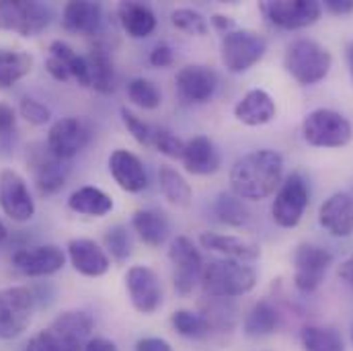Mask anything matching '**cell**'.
Here are the masks:
<instances>
[{
  "mask_svg": "<svg viewBox=\"0 0 353 351\" xmlns=\"http://www.w3.org/2000/svg\"><path fill=\"white\" fill-rule=\"evenodd\" d=\"M283 179V157L275 150H253L230 169V189L236 197L261 201L273 195Z\"/></svg>",
  "mask_w": 353,
  "mask_h": 351,
  "instance_id": "obj_1",
  "label": "cell"
},
{
  "mask_svg": "<svg viewBox=\"0 0 353 351\" xmlns=\"http://www.w3.org/2000/svg\"><path fill=\"white\" fill-rule=\"evenodd\" d=\"M92 319L85 310H66L33 335L23 351H79L87 345Z\"/></svg>",
  "mask_w": 353,
  "mask_h": 351,
  "instance_id": "obj_2",
  "label": "cell"
},
{
  "mask_svg": "<svg viewBox=\"0 0 353 351\" xmlns=\"http://www.w3.org/2000/svg\"><path fill=\"white\" fill-rule=\"evenodd\" d=\"M257 283V271L234 259H216L203 265L201 288L208 298H236L249 294Z\"/></svg>",
  "mask_w": 353,
  "mask_h": 351,
  "instance_id": "obj_3",
  "label": "cell"
},
{
  "mask_svg": "<svg viewBox=\"0 0 353 351\" xmlns=\"http://www.w3.org/2000/svg\"><path fill=\"white\" fill-rule=\"evenodd\" d=\"M331 52L314 39H296L288 46L283 66L300 85H316L331 70Z\"/></svg>",
  "mask_w": 353,
  "mask_h": 351,
  "instance_id": "obj_4",
  "label": "cell"
},
{
  "mask_svg": "<svg viewBox=\"0 0 353 351\" xmlns=\"http://www.w3.org/2000/svg\"><path fill=\"white\" fill-rule=\"evenodd\" d=\"M302 136L316 148H341L350 144L353 128L350 119L333 109H314L302 121Z\"/></svg>",
  "mask_w": 353,
  "mask_h": 351,
  "instance_id": "obj_5",
  "label": "cell"
},
{
  "mask_svg": "<svg viewBox=\"0 0 353 351\" xmlns=\"http://www.w3.org/2000/svg\"><path fill=\"white\" fill-rule=\"evenodd\" d=\"M52 8L43 2L0 0V29L14 31L23 37L41 33L52 23Z\"/></svg>",
  "mask_w": 353,
  "mask_h": 351,
  "instance_id": "obj_6",
  "label": "cell"
},
{
  "mask_svg": "<svg viewBox=\"0 0 353 351\" xmlns=\"http://www.w3.org/2000/svg\"><path fill=\"white\" fill-rule=\"evenodd\" d=\"M267 52V41L249 29H234L222 39V64L228 72L241 74L253 68Z\"/></svg>",
  "mask_w": 353,
  "mask_h": 351,
  "instance_id": "obj_7",
  "label": "cell"
},
{
  "mask_svg": "<svg viewBox=\"0 0 353 351\" xmlns=\"http://www.w3.org/2000/svg\"><path fill=\"white\" fill-rule=\"evenodd\" d=\"M35 296L25 285L0 290V339L19 337L31 323Z\"/></svg>",
  "mask_w": 353,
  "mask_h": 351,
  "instance_id": "obj_8",
  "label": "cell"
},
{
  "mask_svg": "<svg viewBox=\"0 0 353 351\" xmlns=\"http://www.w3.org/2000/svg\"><path fill=\"white\" fill-rule=\"evenodd\" d=\"M310 201V191L300 173H292L281 185L273 199V222L281 228H294L300 224Z\"/></svg>",
  "mask_w": 353,
  "mask_h": 351,
  "instance_id": "obj_9",
  "label": "cell"
},
{
  "mask_svg": "<svg viewBox=\"0 0 353 351\" xmlns=\"http://www.w3.org/2000/svg\"><path fill=\"white\" fill-rule=\"evenodd\" d=\"M27 165L31 167L35 187L41 195H54L58 193L72 171V165L68 161H62L54 157L46 144H33L27 152Z\"/></svg>",
  "mask_w": 353,
  "mask_h": 351,
  "instance_id": "obj_10",
  "label": "cell"
},
{
  "mask_svg": "<svg viewBox=\"0 0 353 351\" xmlns=\"http://www.w3.org/2000/svg\"><path fill=\"white\" fill-rule=\"evenodd\" d=\"M92 140V128L83 117H62L48 132V150L62 159L70 161L79 152H83Z\"/></svg>",
  "mask_w": 353,
  "mask_h": 351,
  "instance_id": "obj_11",
  "label": "cell"
},
{
  "mask_svg": "<svg viewBox=\"0 0 353 351\" xmlns=\"http://www.w3.org/2000/svg\"><path fill=\"white\" fill-rule=\"evenodd\" d=\"M261 12L275 27L294 31L314 25L323 14V6L316 0H267L261 4Z\"/></svg>",
  "mask_w": 353,
  "mask_h": 351,
  "instance_id": "obj_12",
  "label": "cell"
},
{
  "mask_svg": "<svg viewBox=\"0 0 353 351\" xmlns=\"http://www.w3.org/2000/svg\"><path fill=\"white\" fill-rule=\"evenodd\" d=\"M331 263L333 255L327 249L308 243L300 245L294 253V285L304 294L314 292L323 283Z\"/></svg>",
  "mask_w": 353,
  "mask_h": 351,
  "instance_id": "obj_13",
  "label": "cell"
},
{
  "mask_svg": "<svg viewBox=\"0 0 353 351\" xmlns=\"http://www.w3.org/2000/svg\"><path fill=\"white\" fill-rule=\"evenodd\" d=\"M125 288L132 306L140 314H154L163 304V288L159 275L146 265H134L125 273Z\"/></svg>",
  "mask_w": 353,
  "mask_h": 351,
  "instance_id": "obj_14",
  "label": "cell"
},
{
  "mask_svg": "<svg viewBox=\"0 0 353 351\" xmlns=\"http://www.w3.org/2000/svg\"><path fill=\"white\" fill-rule=\"evenodd\" d=\"M169 259L175 267V275H173L175 290L181 296L191 294L197 279H201V271H203V259H201L199 249L193 245L191 239L176 237L171 243Z\"/></svg>",
  "mask_w": 353,
  "mask_h": 351,
  "instance_id": "obj_15",
  "label": "cell"
},
{
  "mask_svg": "<svg viewBox=\"0 0 353 351\" xmlns=\"http://www.w3.org/2000/svg\"><path fill=\"white\" fill-rule=\"evenodd\" d=\"M0 208L14 222H27L35 214V201L25 179L12 169L0 171Z\"/></svg>",
  "mask_w": 353,
  "mask_h": 351,
  "instance_id": "obj_16",
  "label": "cell"
},
{
  "mask_svg": "<svg viewBox=\"0 0 353 351\" xmlns=\"http://www.w3.org/2000/svg\"><path fill=\"white\" fill-rule=\"evenodd\" d=\"M66 263V255L56 245H39L21 249L12 255V267L27 277H46L58 273Z\"/></svg>",
  "mask_w": 353,
  "mask_h": 351,
  "instance_id": "obj_17",
  "label": "cell"
},
{
  "mask_svg": "<svg viewBox=\"0 0 353 351\" xmlns=\"http://www.w3.org/2000/svg\"><path fill=\"white\" fill-rule=\"evenodd\" d=\"M176 92L185 103H205L218 88V77L212 68L191 64L176 72Z\"/></svg>",
  "mask_w": 353,
  "mask_h": 351,
  "instance_id": "obj_18",
  "label": "cell"
},
{
  "mask_svg": "<svg viewBox=\"0 0 353 351\" xmlns=\"http://www.w3.org/2000/svg\"><path fill=\"white\" fill-rule=\"evenodd\" d=\"M319 222L333 237L347 239L353 234V195L339 191L333 193L319 210Z\"/></svg>",
  "mask_w": 353,
  "mask_h": 351,
  "instance_id": "obj_19",
  "label": "cell"
},
{
  "mask_svg": "<svg viewBox=\"0 0 353 351\" xmlns=\"http://www.w3.org/2000/svg\"><path fill=\"white\" fill-rule=\"evenodd\" d=\"M109 171L115 183L128 193H140L148 187V173L142 161L130 150H113L109 157Z\"/></svg>",
  "mask_w": 353,
  "mask_h": 351,
  "instance_id": "obj_20",
  "label": "cell"
},
{
  "mask_svg": "<svg viewBox=\"0 0 353 351\" xmlns=\"http://www.w3.org/2000/svg\"><path fill=\"white\" fill-rule=\"evenodd\" d=\"M68 257L72 267L87 277H101L109 271L111 261L105 249L90 239H74L68 243Z\"/></svg>",
  "mask_w": 353,
  "mask_h": 351,
  "instance_id": "obj_21",
  "label": "cell"
},
{
  "mask_svg": "<svg viewBox=\"0 0 353 351\" xmlns=\"http://www.w3.org/2000/svg\"><path fill=\"white\" fill-rule=\"evenodd\" d=\"M181 163L191 175H212L220 169V152L208 136H193L185 142Z\"/></svg>",
  "mask_w": 353,
  "mask_h": 351,
  "instance_id": "obj_22",
  "label": "cell"
},
{
  "mask_svg": "<svg viewBox=\"0 0 353 351\" xmlns=\"http://www.w3.org/2000/svg\"><path fill=\"white\" fill-rule=\"evenodd\" d=\"M103 23V6L90 0H72L62 10V27L68 33L94 35Z\"/></svg>",
  "mask_w": 353,
  "mask_h": 351,
  "instance_id": "obj_23",
  "label": "cell"
},
{
  "mask_svg": "<svg viewBox=\"0 0 353 351\" xmlns=\"http://www.w3.org/2000/svg\"><path fill=\"white\" fill-rule=\"evenodd\" d=\"M199 243L203 249L224 255L226 259H234L241 263H253L261 257V251L255 243L243 241L239 237L218 234V232H203L199 237Z\"/></svg>",
  "mask_w": 353,
  "mask_h": 351,
  "instance_id": "obj_24",
  "label": "cell"
},
{
  "mask_svg": "<svg viewBox=\"0 0 353 351\" xmlns=\"http://www.w3.org/2000/svg\"><path fill=\"white\" fill-rule=\"evenodd\" d=\"M234 117L251 128L265 126L275 117V103L269 92L261 88H253L234 105Z\"/></svg>",
  "mask_w": 353,
  "mask_h": 351,
  "instance_id": "obj_25",
  "label": "cell"
},
{
  "mask_svg": "<svg viewBox=\"0 0 353 351\" xmlns=\"http://www.w3.org/2000/svg\"><path fill=\"white\" fill-rule=\"evenodd\" d=\"M90 70V87L101 94H111L115 90V66L109 48L101 41L92 43L87 56Z\"/></svg>",
  "mask_w": 353,
  "mask_h": 351,
  "instance_id": "obj_26",
  "label": "cell"
},
{
  "mask_svg": "<svg viewBox=\"0 0 353 351\" xmlns=\"http://www.w3.org/2000/svg\"><path fill=\"white\" fill-rule=\"evenodd\" d=\"M117 17L123 31L134 39H144L157 29V14L144 2H121Z\"/></svg>",
  "mask_w": 353,
  "mask_h": 351,
  "instance_id": "obj_27",
  "label": "cell"
},
{
  "mask_svg": "<svg viewBox=\"0 0 353 351\" xmlns=\"http://www.w3.org/2000/svg\"><path fill=\"white\" fill-rule=\"evenodd\" d=\"M132 228L148 247H161L169 237V220L161 210H138L132 218Z\"/></svg>",
  "mask_w": 353,
  "mask_h": 351,
  "instance_id": "obj_28",
  "label": "cell"
},
{
  "mask_svg": "<svg viewBox=\"0 0 353 351\" xmlns=\"http://www.w3.org/2000/svg\"><path fill=\"white\" fill-rule=\"evenodd\" d=\"M68 208L77 214H85L92 218H101L113 210V199L101 191L99 187H81L68 197Z\"/></svg>",
  "mask_w": 353,
  "mask_h": 351,
  "instance_id": "obj_29",
  "label": "cell"
},
{
  "mask_svg": "<svg viewBox=\"0 0 353 351\" xmlns=\"http://www.w3.org/2000/svg\"><path fill=\"white\" fill-rule=\"evenodd\" d=\"M279 327V312L269 300H259L245 317V335L259 339L271 335Z\"/></svg>",
  "mask_w": 353,
  "mask_h": 351,
  "instance_id": "obj_30",
  "label": "cell"
},
{
  "mask_svg": "<svg viewBox=\"0 0 353 351\" xmlns=\"http://www.w3.org/2000/svg\"><path fill=\"white\" fill-rule=\"evenodd\" d=\"M33 68V58L21 50H0V90L14 87Z\"/></svg>",
  "mask_w": 353,
  "mask_h": 351,
  "instance_id": "obj_31",
  "label": "cell"
},
{
  "mask_svg": "<svg viewBox=\"0 0 353 351\" xmlns=\"http://www.w3.org/2000/svg\"><path fill=\"white\" fill-rule=\"evenodd\" d=\"M159 187H161L163 197L176 208H187L191 203V197H193L191 185L173 167L163 165L159 169Z\"/></svg>",
  "mask_w": 353,
  "mask_h": 351,
  "instance_id": "obj_32",
  "label": "cell"
},
{
  "mask_svg": "<svg viewBox=\"0 0 353 351\" xmlns=\"http://www.w3.org/2000/svg\"><path fill=\"white\" fill-rule=\"evenodd\" d=\"M50 56L60 60L68 74H70V81H77L81 87H90V70H88V62L85 56L77 54L66 41H52L50 43Z\"/></svg>",
  "mask_w": 353,
  "mask_h": 351,
  "instance_id": "obj_33",
  "label": "cell"
},
{
  "mask_svg": "<svg viewBox=\"0 0 353 351\" xmlns=\"http://www.w3.org/2000/svg\"><path fill=\"white\" fill-rule=\"evenodd\" d=\"M300 341L304 351H345L343 337L333 327L306 325L300 331Z\"/></svg>",
  "mask_w": 353,
  "mask_h": 351,
  "instance_id": "obj_34",
  "label": "cell"
},
{
  "mask_svg": "<svg viewBox=\"0 0 353 351\" xmlns=\"http://www.w3.org/2000/svg\"><path fill=\"white\" fill-rule=\"evenodd\" d=\"M214 214L222 224L232 226V228L247 226L249 220H251V214H249L247 205L234 193H220L216 203H214Z\"/></svg>",
  "mask_w": 353,
  "mask_h": 351,
  "instance_id": "obj_35",
  "label": "cell"
},
{
  "mask_svg": "<svg viewBox=\"0 0 353 351\" xmlns=\"http://www.w3.org/2000/svg\"><path fill=\"white\" fill-rule=\"evenodd\" d=\"M210 304L203 306V319L210 323L212 329L228 331L236 323V308L228 298H208Z\"/></svg>",
  "mask_w": 353,
  "mask_h": 351,
  "instance_id": "obj_36",
  "label": "cell"
},
{
  "mask_svg": "<svg viewBox=\"0 0 353 351\" xmlns=\"http://www.w3.org/2000/svg\"><path fill=\"white\" fill-rule=\"evenodd\" d=\"M171 325L179 335H183L187 339H201L212 331V327L203 319V314L191 312V310H175L171 317Z\"/></svg>",
  "mask_w": 353,
  "mask_h": 351,
  "instance_id": "obj_37",
  "label": "cell"
},
{
  "mask_svg": "<svg viewBox=\"0 0 353 351\" xmlns=\"http://www.w3.org/2000/svg\"><path fill=\"white\" fill-rule=\"evenodd\" d=\"M128 97L134 105L142 109H157L163 101L161 90L148 79H132L128 83Z\"/></svg>",
  "mask_w": 353,
  "mask_h": 351,
  "instance_id": "obj_38",
  "label": "cell"
},
{
  "mask_svg": "<svg viewBox=\"0 0 353 351\" xmlns=\"http://www.w3.org/2000/svg\"><path fill=\"white\" fill-rule=\"evenodd\" d=\"M103 241H105V249L109 251V255L115 261L123 263L132 255V237H130V232H128L125 226H121V224L111 226L105 232V239Z\"/></svg>",
  "mask_w": 353,
  "mask_h": 351,
  "instance_id": "obj_39",
  "label": "cell"
},
{
  "mask_svg": "<svg viewBox=\"0 0 353 351\" xmlns=\"http://www.w3.org/2000/svg\"><path fill=\"white\" fill-rule=\"evenodd\" d=\"M171 23L179 31H183L187 35H197V37L205 35L208 29H210L205 17L201 12L193 10V8H176V10H173L171 12Z\"/></svg>",
  "mask_w": 353,
  "mask_h": 351,
  "instance_id": "obj_40",
  "label": "cell"
},
{
  "mask_svg": "<svg viewBox=\"0 0 353 351\" xmlns=\"http://www.w3.org/2000/svg\"><path fill=\"white\" fill-rule=\"evenodd\" d=\"M150 146H154L161 154H165L169 159H179V161H181L183 150H185V142L167 128H152Z\"/></svg>",
  "mask_w": 353,
  "mask_h": 351,
  "instance_id": "obj_41",
  "label": "cell"
},
{
  "mask_svg": "<svg viewBox=\"0 0 353 351\" xmlns=\"http://www.w3.org/2000/svg\"><path fill=\"white\" fill-rule=\"evenodd\" d=\"M121 121L128 128V132L132 134V138L142 144V146H150L152 140V126H148L144 119H140L136 113H132L128 107H121Z\"/></svg>",
  "mask_w": 353,
  "mask_h": 351,
  "instance_id": "obj_42",
  "label": "cell"
},
{
  "mask_svg": "<svg viewBox=\"0 0 353 351\" xmlns=\"http://www.w3.org/2000/svg\"><path fill=\"white\" fill-rule=\"evenodd\" d=\"M19 111L33 126H46L52 119V111L41 101H37L33 97H23L19 103Z\"/></svg>",
  "mask_w": 353,
  "mask_h": 351,
  "instance_id": "obj_43",
  "label": "cell"
},
{
  "mask_svg": "<svg viewBox=\"0 0 353 351\" xmlns=\"http://www.w3.org/2000/svg\"><path fill=\"white\" fill-rule=\"evenodd\" d=\"M150 64L154 66V68H167V66H171L173 64V60H175V54H173V48L169 46V43H159V46H154V50L150 52Z\"/></svg>",
  "mask_w": 353,
  "mask_h": 351,
  "instance_id": "obj_44",
  "label": "cell"
},
{
  "mask_svg": "<svg viewBox=\"0 0 353 351\" xmlns=\"http://www.w3.org/2000/svg\"><path fill=\"white\" fill-rule=\"evenodd\" d=\"M14 121H17L14 109L6 103H0V136H8L14 130Z\"/></svg>",
  "mask_w": 353,
  "mask_h": 351,
  "instance_id": "obj_45",
  "label": "cell"
},
{
  "mask_svg": "<svg viewBox=\"0 0 353 351\" xmlns=\"http://www.w3.org/2000/svg\"><path fill=\"white\" fill-rule=\"evenodd\" d=\"M136 351H173V348L161 337H144L136 343Z\"/></svg>",
  "mask_w": 353,
  "mask_h": 351,
  "instance_id": "obj_46",
  "label": "cell"
},
{
  "mask_svg": "<svg viewBox=\"0 0 353 351\" xmlns=\"http://www.w3.org/2000/svg\"><path fill=\"white\" fill-rule=\"evenodd\" d=\"M46 70L52 74V79H56V81H60V83H68L70 81V74H68V70H66V66L60 62V60H56V58H48V62H46Z\"/></svg>",
  "mask_w": 353,
  "mask_h": 351,
  "instance_id": "obj_47",
  "label": "cell"
},
{
  "mask_svg": "<svg viewBox=\"0 0 353 351\" xmlns=\"http://www.w3.org/2000/svg\"><path fill=\"white\" fill-rule=\"evenodd\" d=\"M325 8L335 17H343L353 12V0H325Z\"/></svg>",
  "mask_w": 353,
  "mask_h": 351,
  "instance_id": "obj_48",
  "label": "cell"
},
{
  "mask_svg": "<svg viewBox=\"0 0 353 351\" xmlns=\"http://www.w3.org/2000/svg\"><path fill=\"white\" fill-rule=\"evenodd\" d=\"M85 351H117V345L111 341V339H105V337H94V339H88Z\"/></svg>",
  "mask_w": 353,
  "mask_h": 351,
  "instance_id": "obj_49",
  "label": "cell"
},
{
  "mask_svg": "<svg viewBox=\"0 0 353 351\" xmlns=\"http://www.w3.org/2000/svg\"><path fill=\"white\" fill-rule=\"evenodd\" d=\"M212 25L220 31V33H230V31H234V21L230 19V17H224V14H214L212 17Z\"/></svg>",
  "mask_w": 353,
  "mask_h": 351,
  "instance_id": "obj_50",
  "label": "cell"
},
{
  "mask_svg": "<svg viewBox=\"0 0 353 351\" xmlns=\"http://www.w3.org/2000/svg\"><path fill=\"white\" fill-rule=\"evenodd\" d=\"M339 277L353 288V253L343 261V265L339 267Z\"/></svg>",
  "mask_w": 353,
  "mask_h": 351,
  "instance_id": "obj_51",
  "label": "cell"
},
{
  "mask_svg": "<svg viewBox=\"0 0 353 351\" xmlns=\"http://www.w3.org/2000/svg\"><path fill=\"white\" fill-rule=\"evenodd\" d=\"M345 56H347L350 72H352V77H353V43H350V46H347V52H345Z\"/></svg>",
  "mask_w": 353,
  "mask_h": 351,
  "instance_id": "obj_52",
  "label": "cell"
},
{
  "mask_svg": "<svg viewBox=\"0 0 353 351\" xmlns=\"http://www.w3.org/2000/svg\"><path fill=\"white\" fill-rule=\"evenodd\" d=\"M6 237H8V228L4 226V222L0 220V243H4L6 241Z\"/></svg>",
  "mask_w": 353,
  "mask_h": 351,
  "instance_id": "obj_53",
  "label": "cell"
},
{
  "mask_svg": "<svg viewBox=\"0 0 353 351\" xmlns=\"http://www.w3.org/2000/svg\"><path fill=\"white\" fill-rule=\"evenodd\" d=\"M352 341H353V331H352Z\"/></svg>",
  "mask_w": 353,
  "mask_h": 351,
  "instance_id": "obj_54",
  "label": "cell"
}]
</instances>
